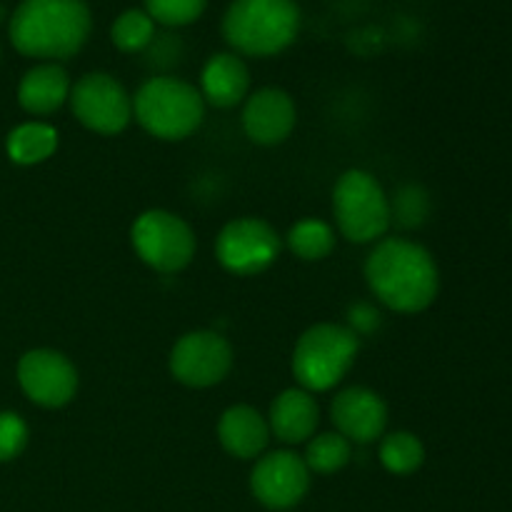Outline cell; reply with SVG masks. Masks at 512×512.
<instances>
[{
    "instance_id": "cell-1",
    "label": "cell",
    "mask_w": 512,
    "mask_h": 512,
    "mask_svg": "<svg viewBox=\"0 0 512 512\" xmlns=\"http://www.w3.org/2000/svg\"><path fill=\"white\" fill-rule=\"evenodd\" d=\"M90 30L93 13L85 0H20L8 23L13 48L45 63L78 55Z\"/></svg>"
},
{
    "instance_id": "cell-2",
    "label": "cell",
    "mask_w": 512,
    "mask_h": 512,
    "mask_svg": "<svg viewBox=\"0 0 512 512\" xmlns=\"http://www.w3.org/2000/svg\"><path fill=\"white\" fill-rule=\"evenodd\" d=\"M365 280L383 305L395 313H420L438 298L440 275L433 255L423 245L385 238L365 263Z\"/></svg>"
},
{
    "instance_id": "cell-3",
    "label": "cell",
    "mask_w": 512,
    "mask_h": 512,
    "mask_svg": "<svg viewBox=\"0 0 512 512\" xmlns=\"http://www.w3.org/2000/svg\"><path fill=\"white\" fill-rule=\"evenodd\" d=\"M300 8L295 0H230L223 15V38L233 53L270 58L295 43Z\"/></svg>"
},
{
    "instance_id": "cell-4",
    "label": "cell",
    "mask_w": 512,
    "mask_h": 512,
    "mask_svg": "<svg viewBox=\"0 0 512 512\" xmlns=\"http://www.w3.org/2000/svg\"><path fill=\"white\" fill-rule=\"evenodd\" d=\"M133 115L153 138L183 140L203 123L205 100L195 85L173 75H155L135 93Z\"/></svg>"
},
{
    "instance_id": "cell-5",
    "label": "cell",
    "mask_w": 512,
    "mask_h": 512,
    "mask_svg": "<svg viewBox=\"0 0 512 512\" xmlns=\"http://www.w3.org/2000/svg\"><path fill=\"white\" fill-rule=\"evenodd\" d=\"M358 355V335L345 325L320 323L300 335L293 350V373L303 390L325 393L345 378Z\"/></svg>"
},
{
    "instance_id": "cell-6",
    "label": "cell",
    "mask_w": 512,
    "mask_h": 512,
    "mask_svg": "<svg viewBox=\"0 0 512 512\" xmlns=\"http://www.w3.org/2000/svg\"><path fill=\"white\" fill-rule=\"evenodd\" d=\"M333 213L338 230L350 243H375L388 233L393 210L383 185L365 170H348L333 190Z\"/></svg>"
},
{
    "instance_id": "cell-7",
    "label": "cell",
    "mask_w": 512,
    "mask_h": 512,
    "mask_svg": "<svg viewBox=\"0 0 512 512\" xmlns=\"http://www.w3.org/2000/svg\"><path fill=\"white\" fill-rule=\"evenodd\" d=\"M135 253L158 273H178L193 260L195 235L190 225L168 210H148L130 228Z\"/></svg>"
},
{
    "instance_id": "cell-8",
    "label": "cell",
    "mask_w": 512,
    "mask_h": 512,
    "mask_svg": "<svg viewBox=\"0 0 512 512\" xmlns=\"http://www.w3.org/2000/svg\"><path fill=\"white\" fill-rule=\"evenodd\" d=\"M70 108L88 130L118 135L133 120V98L108 73H88L70 88Z\"/></svg>"
},
{
    "instance_id": "cell-9",
    "label": "cell",
    "mask_w": 512,
    "mask_h": 512,
    "mask_svg": "<svg viewBox=\"0 0 512 512\" xmlns=\"http://www.w3.org/2000/svg\"><path fill=\"white\" fill-rule=\"evenodd\" d=\"M215 255L228 273L258 275L280 255V235L260 218L233 220L220 230Z\"/></svg>"
},
{
    "instance_id": "cell-10",
    "label": "cell",
    "mask_w": 512,
    "mask_h": 512,
    "mask_svg": "<svg viewBox=\"0 0 512 512\" xmlns=\"http://www.w3.org/2000/svg\"><path fill=\"white\" fill-rule=\"evenodd\" d=\"M233 368V348L215 330H193L170 350V373L188 388L218 385Z\"/></svg>"
},
{
    "instance_id": "cell-11",
    "label": "cell",
    "mask_w": 512,
    "mask_h": 512,
    "mask_svg": "<svg viewBox=\"0 0 512 512\" xmlns=\"http://www.w3.org/2000/svg\"><path fill=\"white\" fill-rule=\"evenodd\" d=\"M18 383L40 408H63L78 390V370L58 350H30L18 363Z\"/></svg>"
},
{
    "instance_id": "cell-12",
    "label": "cell",
    "mask_w": 512,
    "mask_h": 512,
    "mask_svg": "<svg viewBox=\"0 0 512 512\" xmlns=\"http://www.w3.org/2000/svg\"><path fill=\"white\" fill-rule=\"evenodd\" d=\"M310 470L303 458L290 450H275L255 463L250 475L253 495L270 510H288L305 498Z\"/></svg>"
},
{
    "instance_id": "cell-13",
    "label": "cell",
    "mask_w": 512,
    "mask_h": 512,
    "mask_svg": "<svg viewBox=\"0 0 512 512\" xmlns=\"http://www.w3.org/2000/svg\"><path fill=\"white\" fill-rule=\"evenodd\" d=\"M330 418L345 440L368 445L383 438L388 425V405L370 388H345L335 395Z\"/></svg>"
},
{
    "instance_id": "cell-14",
    "label": "cell",
    "mask_w": 512,
    "mask_h": 512,
    "mask_svg": "<svg viewBox=\"0 0 512 512\" xmlns=\"http://www.w3.org/2000/svg\"><path fill=\"white\" fill-rule=\"evenodd\" d=\"M295 103L285 90H255L243 108V130L253 143L278 145L293 133Z\"/></svg>"
},
{
    "instance_id": "cell-15",
    "label": "cell",
    "mask_w": 512,
    "mask_h": 512,
    "mask_svg": "<svg viewBox=\"0 0 512 512\" xmlns=\"http://www.w3.org/2000/svg\"><path fill=\"white\" fill-rule=\"evenodd\" d=\"M318 420V403H315L313 393L303 388L283 390L270 405V433H275V438L288 445H298L313 438Z\"/></svg>"
},
{
    "instance_id": "cell-16",
    "label": "cell",
    "mask_w": 512,
    "mask_h": 512,
    "mask_svg": "<svg viewBox=\"0 0 512 512\" xmlns=\"http://www.w3.org/2000/svg\"><path fill=\"white\" fill-rule=\"evenodd\" d=\"M250 70L238 53H215L200 73V95L215 108H233L248 95Z\"/></svg>"
},
{
    "instance_id": "cell-17",
    "label": "cell",
    "mask_w": 512,
    "mask_h": 512,
    "mask_svg": "<svg viewBox=\"0 0 512 512\" xmlns=\"http://www.w3.org/2000/svg\"><path fill=\"white\" fill-rule=\"evenodd\" d=\"M218 438L233 458L253 460L268 448L270 425L250 405H233L220 415Z\"/></svg>"
},
{
    "instance_id": "cell-18",
    "label": "cell",
    "mask_w": 512,
    "mask_h": 512,
    "mask_svg": "<svg viewBox=\"0 0 512 512\" xmlns=\"http://www.w3.org/2000/svg\"><path fill=\"white\" fill-rule=\"evenodd\" d=\"M70 75L60 63H40L23 75L18 103L30 115L55 113L70 98Z\"/></svg>"
},
{
    "instance_id": "cell-19",
    "label": "cell",
    "mask_w": 512,
    "mask_h": 512,
    "mask_svg": "<svg viewBox=\"0 0 512 512\" xmlns=\"http://www.w3.org/2000/svg\"><path fill=\"white\" fill-rule=\"evenodd\" d=\"M8 158L18 165H38L58 148V133L53 125L23 123L8 135Z\"/></svg>"
},
{
    "instance_id": "cell-20",
    "label": "cell",
    "mask_w": 512,
    "mask_h": 512,
    "mask_svg": "<svg viewBox=\"0 0 512 512\" xmlns=\"http://www.w3.org/2000/svg\"><path fill=\"white\" fill-rule=\"evenodd\" d=\"M155 35V20L143 8L123 10L110 25V40L120 53H143Z\"/></svg>"
},
{
    "instance_id": "cell-21",
    "label": "cell",
    "mask_w": 512,
    "mask_h": 512,
    "mask_svg": "<svg viewBox=\"0 0 512 512\" xmlns=\"http://www.w3.org/2000/svg\"><path fill=\"white\" fill-rule=\"evenodd\" d=\"M288 248L303 260H323L335 248V230L325 220H300L290 228Z\"/></svg>"
},
{
    "instance_id": "cell-22",
    "label": "cell",
    "mask_w": 512,
    "mask_h": 512,
    "mask_svg": "<svg viewBox=\"0 0 512 512\" xmlns=\"http://www.w3.org/2000/svg\"><path fill=\"white\" fill-rule=\"evenodd\" d=\"M425 460V448L413 433H398L385 435L383 443H380V463L388 473L393 475H410L423 465Z\"/></svg>"
},
{
    "instance_id": "cell-23",
    "label": "cell",
    "mask_w": 512,
    "mask_h": 512,
    "mask_svg": "<svg viewBox=\"0 0 512 512\" xmlns=\"http://www.w3.org/2000/svg\"><path fill=\"white\" fill-rule=\"evenodd\" d=\"M353 458V443L340 433H323L313 438L305 450V465L320 475H330L343 470Z\"/></svg>"
},
{
    "instance_id": "cell-24",
    "label": "cell",
    "mask_w": 512,
    "mask_h": 512,
    "mask_svg": "<svg viewBox=\"0 0 512 512\" xmlns=\"http://www.w3.org/2000/svg\"><path fill=\"white\" fill-rule=\"evenodd\" d=\"M145 13L155 20V25L165 28H183L195 23L208 8V0H143Z\"/></svg>"
},
{
    "instance_id": "cell-25",
    "label": "cell",
    "mask_w": 512,
    "mask_h": 512,
    "mask_svg": "<svg viewBox=\"0 0 512 512\" xmlns=\"http://www.w3.org/2000/svg\"><path fill=\"white\" fill-rule=\"evenodd\" d=\"M390 210H393V220H398L405 228H415V225L423 223L430 210L428 193L418 185H405L395 203H390Z\"/></svg>"
},
{
    "instance_id": "cell-26",
    "label": "cell",
    "mask_w": 512,
    "mask_h": 512,
    "mask_svg": "<svg viewBox=\"0 0 512 512\" xmlns=\"http://www.w3.org/2000/svg\"><path fill=\"white\" fill-rule=\"evenodd\" d=\"M28 445V425L18 413H0V463L15 460Z\"/></svg>"
},
{
    "instance_id": "cell-27",
    "label": "cell",
    "mask_w": 512,
    "mask_h": 512,
    "mask_svg": "<svg viewBox=\"0 0 512 512\" xmlns=\"http://www.w3.org/2000/svg\"><path fill=\"white\" fill-rule=\"evenodd\" d=\"M378 318L380 315L375 313L373 308H370V305H355L353 310H350V325H353V333L358 335V333H370V330L375 328V325H378Z\"/></svg>"
},
{
    "instance_id": "cell-28",
    "label": "cell",
    "mask_w": 512,
    "mask_h": 512,
    "mask_svg": "<svg viewBox=\"0 0 512 512\" xmlns=\"http://www.w3.org/2000/svg\"><path fill=\"white\" fill-rule=\"evenodd\" d=\"M510 223H512V218H510Z\"/></svg>"
}]
</instances>
